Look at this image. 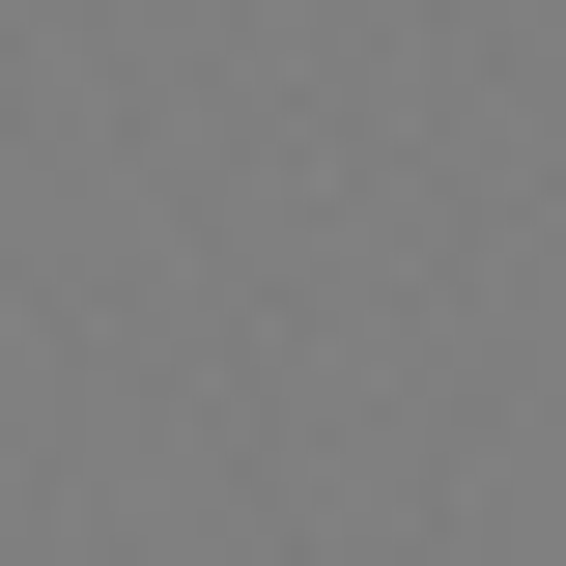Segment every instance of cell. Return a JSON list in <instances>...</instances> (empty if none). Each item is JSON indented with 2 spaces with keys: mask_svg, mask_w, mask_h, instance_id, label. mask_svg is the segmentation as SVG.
Returning <instances> with one entry per match:
<instances>
[]
</instances>
